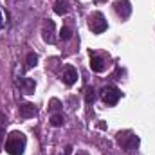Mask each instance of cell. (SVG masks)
I'll return each instance as SVG.
<instances>
[{"instance_id": "5", "label": "cell", "mask_w": 155, "mask_h": 155, "mask_svg": "<svg viewBox=\"0 0 155 155\" xmlns=\"http://www.w3.org/2000/svg\"><path fill=\"white\" fill-rule=\"evenodd\" d=\"M117 143H119V144H121L126 152H132V150L139 144V139H137L135 135H132V134H130V141H126L124 134H121V132H119V134H117Z\"/></svg>"}, {"instance_id": "18", "label": "cell", "mask_w": 155, "mask_h": 155, "mask_svg": "<svg viewBox=\"0 0 155 155\" xmlns=\"http://www.w3.org/2000/svg\"><path fill=\"white\" fill-rule=\"evenodd\" d=\"M5 22H4V16H2V9H0V27H4Z\"/></svg>"}, {"instance_id": "19", "label": "cell", "mask_w": 155, "mask_h": 155, "mask_svg": "<svg viewBox=\"0 0 155 155\" xmlns=\"http://www.w3.org/2000/svg\"><path fill=\"white\" fill-rule=\"evenodd\" d=\"M71 152H72V148H71V146H69V148H67V150H65V152H63V155H71Z\"/></svg>"}, {"instance_id": "9", "label": "cell", "mask_w": 155, "mask_h": 155, "mask_svg": "<svg viewBox=\"0 0 155 155\" xmlns=\"http://www.w3.org/2000/svg\"><path fill=\"white\" fill-rule=\"evenodd\" d=\"M90 69H92V72H103L107 69V63H105L103 58H99V56L90 52Z\"/></svg>"}, {"instance_id": "2", "label": "cell", "mask_w": 155, "mask_h": 155, "mask_svg": "<svg viewBox=\"0 0 155 155\" xmlns=\"http://www.w3.org/2000/svg\"><path fill=\"white\" fill-rule=\"evenodd\" d=\"M107 27H108V24H107L103 13L96 11V13H92V15L88 16V29H90L94 35H101L103 31H107Z\"/></svg>"}, {"instance_id": "6", "label": "cell", "mask_w": 155, "mask_h": 155, "mask_svg": "<svg viewBox=\"0 0 155 155\" xmlns=\"http://www.w3.org/2000/svg\"><path fill=\"white\" fill-rule=\"evenodd\" d=\"M114 9H116V13L121 16V18H128L130 13H132V5H130L128 0H116Z\"/></svg>"}, {"instance_id": "10", "label": "cell", "mask_w": 155, "mask_h": 155, "mask_svg": "<svg viewBox=\"0 0 155 155\" xmlns=\"http://www.w3.org/2000/svg\"><path fill=\"white\" fill-rule=\"evenodd\" d=\"M20 116L24 119H29V117H35L36 116V107L33 103H24L20 105Z\"/></svg>"}, {"instance_id": "20", "label": "cell", "mask_w": 155, "mask_h": 155, "mask_svg": "<svg viewBox=\"0 0 155 155\" xmlns=\"http://www.w3.org/2000/svg\"><path fill=\"white\" fill-rule=\"evenodd\" d=\"M76 155H88V153H87V152H78Z\"/></svg>"}, {"instance_id": "11", "label": "cell", "mask_w": 155, "mask_h": 155, "mask_svg": "<svg viewBox=\"0 0 155 155\" xmlns=\"http://www.w3.org/2000/svg\"><path fill=\"white\" fill-rule=\"evenodd\" d=\"M67 11H69V7H67V2H65V0H58V2L54 4V13H56V15L63 16V15H67Z\"/></svg>"}, {"instance_id": "8", "label": "cell", "mask_w": 155, "mask_h": 155, "mask_svg": "<svg viewBox=\"0 0 155 155\" xmlns=\"http://www.w3.org/2000/svg\"><path fill=\"white\" fill-rule=\"evenodd\" d=\"M18 85L22 87V92L24 94H27V96L35 94V88H36L35 79H31V78H18Z\"/></svg>"}, {"instance_id": "4", "label": "cell", "mask_w": 155, "mask_h": 155, "mask_svg": "<svg viewBox=\"0 0 155 155\" xmlns=\"http://www.w3.org/2000/svg\"><path fill=\"white\" fill-rule=\"evenodd\" d=\"M41 36L45 43H54L56 36H54V22L52 20H45L43 22V27H41Z\"/></svg>"}, {"instance_id": "17", "label": "cell", "mask_w": 155, "mask_h": 155, "mask_svg": "<svg viewBox=\"0 0 155 155\" xmlns=\"http://www.w3.org/2000/svg\"><path fill=\"white\" fill-rule=\"evenodd\" d=\"M5 139V130L4 128H0V144H2V141Z\"/></svg>"}, {"instance_id": "14", "label": "cell", "mask_w": 155, "mask_h": 155, "mask_svg": "<svg viewBox=\"0 0 155 155\" xmlns=\"http://www.w3.org/2000/svg\"><path fill=\"white\" fill-rule=\"evenodd\" d=\"M72 36V31H71V27H61V31H60V40H63V41H67V40H71Z\"/></svg>"}, {"instance_id": "16", "label": "cell", "mask_w": 155, "mask_h": 155, "mask_svg": "<svg viewBox=\"0 0 155 155\" xmlns=\"http://www.w3.org/2000/svg\"><path fill=\"white\" fill-rule=\"evenodd\" d=\"M60 107H61L60 99H51V101H49V108H51V110H60Z\"/></svg>"}, {"instance_id": "12", "label": "cell", "mask_w": 155, "mask_h": 155, "mask_svg": "<svg viewBox=\"0 0 155 155\" xmlns=\"http://www.w3.org/2000/svg\"><path fill=\"white\" fill-rule=\"evenodd\" d=\"M36 63H38V56H36L35 52H29V54H27V60H25V69L29 71V69H33Z\"/></svg>"}, {"instance_id": "1", "label": "cell", "mask_w": 155, "mask_h": 155, "mask_svg": "<svg viewBox=\"0 0 155 155\" xmlns=\"http://www.w3.org/2000/svg\"><path fill=\"white\" fill-rule=\"evenodd\" d=\"M25 143L27 139L22 132H11L5 141V152L9 155H22L25 150Z\"/></svg>"}, {"instance_id": "7", "label": "cell", "mask_w": 155, "mask_h": 155, "mask_svg": "<svg viewBox=\"0 0 155 155\" xmlns=\"http://www.w3.org/2000/svg\"><path fill=\"white\" fill-rule=\"evenodd\" d=\"M61 79H63V83H65L67 87H72V85L78 81V71L72 67V65H67V67L63 69V76H61Z\"/></svg>"}, {"instance_id": "3", "label": "cell", "mask_w": 155, "mask_h": 155, "mask_svg": "<svg viewBox=\"0 0 155 155\" xmlns=\"http://www.w3.org/2000/svg\"><path fill=\"white\" fill-rule=\"evenodd\" d=\"M119 97H121V90H119L117 87L107 85V87H103V88H101V99H103V103H105V105L114 107L117 101H119Z\"/></svg>"}, {"instance_id": "15", "label": "cell", "mask_w": 155, "mask_h": 155, "mask_svg": "<svg viewBox=\"0 0 155 155\" xmlns=\"http://www.w3.org/2000/svg\"><path fill=\"white\" fill-rule=\"evenodd\" d=\"M85 101H87V105H92V103L96 101V92H94L92 88H87V94H85Z\"/></svg>"}, {"instance_id": "13", "label": "cell", "mask_w": 155, "mask_h": 155, "mask_svg": "<svg viewBox=\"0 0 155 155\" xmlns=\"http://www.w3.org/2000/svg\"><path fill=\"white\" fill-rule=\"evenodd\" d=\"M49 123H51L52 126H63V123H65V117H63V114H54V116H51Z\"/></svg>"}]
</instances>
